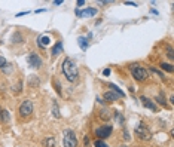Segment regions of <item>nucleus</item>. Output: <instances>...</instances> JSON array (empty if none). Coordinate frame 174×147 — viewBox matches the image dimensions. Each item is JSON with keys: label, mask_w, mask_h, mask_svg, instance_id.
<instances>
[{"label": "nucleus", "mask_w": 174, "mask_h": 147, "mask_svg": "<svg viewBox=\"0 0 174 147\" xmlns=\"http://www.w3.org/2000/svg\"><path fill=\"white\" fill-rule=\"evenodd\" d=\"M63 73L69 82H76L79 77V71H78V66L73 63V59L66 58L63 63Z\"/></svg>", "instance_id": "obj_1"}, {"label": "nucleus", "mask_w": 174, "mask_h": 147, "mask_svg": "<svg viewBox=\"0 0 174 147\" xmlns=\"http://www.w3.org/2000/svg\"><path fill=\"white\" fill-rule=\"evenodd\" d=\"M131 75L135 80H139V82H143L147 79V70L140 67L139 64H132L131 66Z\"/></svg>", "instance_id": "obj_2"}, {"label": "nucleus", "mask_w": 174, "mask_h": 147, "mask_svg": "<svg viewBox=\"0 0 174 147\" xmlns=\"http://www.w3.org/2000/svg\"><path fill=\"white\" fill-rule=\"evenodd\" d=\"M63 144H64V147H76V146H78V138H76V134H74L71 129H66V131H64Z\"/></svg>", "instance_id": "obj_3"}, {"label": "nucleus", "mask_w": 174, "mask_h": 147, "mask_svg": "<svg viewBox=\"0 0 174 147\" xmlns=\"http://www.w3.org/2000/svg\"><path fill=\"white\" fill-rule=\"evenodd\" d=\"M135 135H137L140 140H143V141H149L152 138L150 131L144 126V124H139L137 126H135Z\"/></svg>", "instance_id": "obj_4"}, {"label": "nucleus", "mask_w": 174, "mask_h": 147, "mask_svg": "<svg viewBox=\"0 0 174 147\" xmlns=\"http://www.w3.org/2000/svg\"><path fill=\"white\" fill-rule=\"evenodd\" d=\"M18 110H19V116H22V117H27V116H30V115L33 113V103H31L30 100L22 101Z\"/></svg>", "instance_id": "obj_5"}, {"label": "nucleus", "mask_w": 174, "mask_h": 147, "mask_svg": "<svg viewBox=\"0 0 174 147\" xmlns=\"http://www.w3.org/2000/svg\"><path fill=\"white\" fill-rule=\"evenodd\" d=\"M112 132H113V128H112L110 125H104V126H101V128H98L97 131H95V135L98 137V140H106V138H109L110 135H112Z\"/></svg>", "instance_id": "obj_6"}, {"label": "nucleus", "mask_w": 174, "mask_h": 147, "mask_svg": "<svg viewBox=\"0 0 174 147\" xmlns=\"http://www.w3.org/2000/svg\"><path fill=\"white\" fill-rule=\"evenodd\" d=\"M27 61H28L30 67H33V68H40V67H42V59H40V57L37 55V54H34V52H31V54L27 57Z\"/></svg>", "instance_id": "obj_7"}, {"label": "nucleus", "mask_w": 174, "mask_h": 147, "mask_svg": "<svg viewBox=\"0 0 174 147\" xmlns=\"http://www.w3.org/2000/svg\"><path fill=\"white\" fill-rule=\"evenodd\" d=\"M76 15L78 17H94V15H97V9L95 8H86L83 10L76 9Z\"/></svg>", "instance_id": "obj_8"}, {"label": "nucleus", "mask_w": 174, "mask_h": 147, "mask_svg": "<svg viewBox=\"0 0 174 147\" xmlns=\"http://www.w3.org/2000/svg\"><path fill=\"white\" fill-rule=\"evenodd\" d=\"M140 101L143 103V106H144L146 108L152 110V112H158V107H156V104H155L152 100H149V98H146V97H140Z\"/></svg>", "instance_id": "obj_9"}, {"label": "nucleus", "mask_w": 174, "mask_h": 147, "mask_svg": "<svg viewBox=\"0 0 174 147\" xmlns=\"http://www.w3.org/2000/svg\"><path fill=\"white\" fill-rule=\"evenodd\" d=\"M119 98V95L118 94H115V92H112V91H107V92H104V100L106 101H109V103H112V101H116Z\"/></svg>", "instance_id": "obj_10"}, {"label": "nucleus", "mask_w": 174, "mask_h": 147, "mask_svg": "<svg viewBox=\"0 0 174 147\" xmlns=\"http://www.w3.org/2000/svg\"><path fill=\"white\" fill-rule=\"evenodd\" d=\"M9 119H10V115H9L8 110L0 108V122H2V124H8Z\"/></svg>", "instance_id": "obj_11"}, {"label": "nucleus", "mask_w": 174, "mask_h": 147, "mask_svg": "<svg viewBox=\"0 0 174 147\" xmlns=\"http://www.w3.org/2000/svg\"><path fill=\"white\" fill-rule=\"evenodd\" d=\"M49 43H51V37L46 34V36H40L39 37V46L40 48H46Z\"/></svg>", "instance_id": "obj_12"}, {"label": "nucleus", "mask_w": 174, "mask_h": 147, "mask_svg": "<svg viewBox=\"0 0 174 147\" xmlns=\"http://www.w3.org/2000/svg\"><path fill=\"white\" fill-rule=\"evenodd\" d=\"M55 144H57V141H55L54 137H46L43 140V146L45 147H55Z\"/></svg>", "instance_id": "obj_13"}, {"label": "nucleus", "mask_w": 174, "mask_h": 147, "mask_svg": "<svg viewBox=\"0 0 174 147\" xmlns=\"http://www.w3.org/2000/svg\"><path fill=\"white\" fill-rule=\"evenodd\" d=\"M61 51H63V42H57V45H55L54 49H52V55L57 57V55L61 54Z\"/></svg>", "instance_id": "obj_14"}, {"label": "nucleus", "mask_w": 174, "mask_h": 147, "mask_svg": "<svg viewBox=\"0 0 174 147\" xmlns=\"http://www.w3.org/2000/svg\"><path fill=\"white\" fill-rule=\"evenodd\" d=\"M39 83H40V82H39V79H37V76H31V77L28 79V85H30L31 88H33V86H34V88L39 86Z\"/></svg>", "instance_id": "obj_15"}, {"label": "nucleus", "mask_w": 174, "mask_h": 147, "mask_svg": "<svg viewBox=\"0 0 174 147\" xmlns=\"http://www.w3.org/2000/svg\"><path fill=\"white\" fill-rule=\"evenodd\" d=\"M109 86H110L112 89H113V91H115V94H118L119 97H125V94H123V92H122V91H121V89L116 86V85H113V83H109Z\"/></svg>", "instance_id": "obj_16"}, {"label": "nucleus", "mask_w": 174, "mask_h": 147, "mask_svg": "<svg viewBox=\"0 0 174 147\" xmlns=\"http://www.w3.org/2000/svg\"><path fill=\"white\" fill-rule=\"evenodd\" d=\"M161 68L162 70H165V71H168V73H173V64H168V63H162L161 64Z\"/></svg>", "instance_id": "obj_17"}, {"label": "nucleus", "mask_w": 174, "mask_h": 147, "mask_svg": "<svg viewBox=\"0 0 174 147\" xmlns=\"http://www.w3.org/2000/svg\"><path fill=\"white\" fill-rule=\"evenodd\" d=\"M12 42L14 43H22V36L19 33H15L14 36H12Z\"/></svg>", "instance_id": "obj_18"}, {"label": "nucleus", "mask_w": 174, "mask_h": 147, "mask_svg": "<svg viewBox=\"0 0 174 147\" xmlns=\"http://www.w3.org/2000/svg\"><path fill=\"white\" fill-rule=\"evenodd\" d=\"M79 45H80V48L85 51V49L88 48V39H85V37H79Z\"/></svg>", "instance_id": "obj_19"}, {"label": "nucleus", "mask_w": 174, "mask_h": 147, "mask_svg": "<svg viewBox=\"0 0 174 147\" xmlns=\"http://www.w3.org/2000/svg\"><path fill=\"white\" fill-rule=\"evenodd\" d=\"M8 66H9V63H8V61H6V59H5L3 57H0V70L3 71V70H5V68H6Z\"/></svg>", "instance_id": "obj_20"}, {"label": "nucleus", "mask_w": 174, "mask_h": 147, "mask_svg": "<svg viewBox=\"0 0 174 147\" xmlns=\"http://www.w3.org/2000/svg\"><path fill=\"white\" fill-rule=\"evenodd\" d=\"M113 116H115V119L119 122L121 125H123V116L121 115V112H115V115H113Z\"/></svg>", "instance_id": "obj_21"}, {"label": "nucleus", "mask_w": 174, "mask_h": 147, "mask_svg": "<svg viewBox=\"0 0 174 147\" xmlns=\"http://www.w3.org/2000/svg\"><path fill=\"white\" fill-rule=\"evenodd\" d=\"M94 147H109V146H107L103 140H95V141H94Z\"/></svg>", "instance_id": "obj_22"}, {"label": "nucleus", "mask_w": 174, "mask_h": 147, "mask_svg": "<svg viewBox=\"0 0 174 147\" xmlns=\"http://www.w3.org/2000/svg\"><path fill=\"white\" fill-rule=\"evenodd\" d=\"M52 115H54V117H60V110H58L57 104H54V107H52Z\"/></svg>", "instance_id": "obj_23"}, {"label": "nucleus", "mask_w": 174, "mask_h": 147, "mask_svg": "<svg viewBox=\"0 0 174 147\" xmlns=\"http://www.w3.org/2000/svg\"><path fill=\"white\" fill-rule=\"evenodd\" d=\"M167 57H168L170 59L174 58V55H173V48H171V46H167Z\"/></svg>", "instance_id": "obj_24"}, {"label": "nucleus", "mask_w": 174, "mask_h": 147, "mask_svg": "<svg viewBox=\"0 0 174 147\" xmlns=\"http://www.w3.org/2000/svg\"><path fill=\"white\" fill-rule=\"evenodd\" d=\"M150 71H152V73H155L156 76H159L161 79H164V75H162V73H161L159 70H156V68H150Z\"/></svg>", "instance_id": "obj_25"}, {"label": "nucleus", "mask_w": 174, "mask_h": 147, "mask_svg": "<svg viewBox=\"0 0 174 147\" xmlns=\"http://www.w3.org/2000/svg\"><path fill=\"white\" fill-rule=\"evenodd\" d=\"M54 85H55V89H57L58 95H61V86H60V82H58V80H55V82H54Z\"/></svg>", "instance_id": "obj_26"}, {"label": "nucleus", "mask_w": 174, "mask_h": 147, "mask_svg": "<svg viewBox=\"0 0 174 147\" xmlns=\"http://www.w3.org/2000/svg\"><path fill=\"white\" fill-rule=\"evenodd\" d=\"M107 113H109L107 110H103L101 115H100V117H101V119H109V115H107Z\"/></svg>", "instance_id": "obj_27"}, {"label": "nucleus", "mask_w": 174, "mask_h": 147, "mask_svg": "<svg viewBox=\"0 0 174 147\" xmlns=\"http://www.w3.org/2000/svg\"><path fill=\"white\" fill-rule=\"evenodd\" d=\"M156 101H158L159 104H162V106H165V100H164V98L161 97V95H159V97H156Z\"/></svg>", "instance_id": "obj_28"}, {"label": "nucleus", "mask_w": 174, "mask_h": 147, "mask_svg": "<svg viewBox=\"0 0 174 147\" xmlns=\"http://www.w3.org/2000/svg\"><path fill=\"white\" fill-rule=\"evenodd\" d=\"M123 140H130V134L127 129H123Z\"/></svg>", "instance_id": "obj_29"}, {"label": "nucleus", "mask_w": 174, "mask_h": 147, "mask_svg": "<svg viewBox=\"0 0 174 147\" xmlns=\"http://www.w3.org/2000/svg\"><path fill=\"white\" fill-rule=\"evenodd\" d=\"M103 75H104V76H109V75H110V70H109V68H106V70L103 71Z\"/></svg>", "instance_id": "obj_30"}, {"label": "nucleus", "mask_w": 174, "mask_h": 147, "mask_svg": "<svg viewBox=\"0 0 174 147\" xmlns=\"http://www.w3.org/2000/svg\"><path fill=\"white\" fill-rule=\"evenodd\" d=\"M125 5H128V6H137L134 2H125Z\"/></svg>", "instance_id": "obj_31"}, {"label": "nucleus", "mask_w": 174, "mask_h": 147, "mask_svg": "<svg viewBox=\"0 0 174 147\" xmlns=\"http://www.w3.org/2000/svg\"><path fill=\"white\" fill-rule=\"evenodd\" d=\"M82 5H85L83 0H78V6H82Z\"/></svg>", "instance_id": "obj_32"}, {"label": "nucleus", "mask_w": 174, "mask_h": 147, "mask_svg": "<svg viewBox=\"0 0 174 147\" xmlns=\"http://www.w3.org/2000/svg\"><path fill=\"white\" fill-rule=\"evenodd\" d=\"M61 3H63V0H55L54 2V5H61Z\"/></svg>", "instance_id": "obj_33"}, {"label": "nucleus", "mask_w": 174, "mask_h": 147, "mask_svg": "<svg viewBox=\"0 0 174 147\" xmlns=\"http://www.w3.org/2000/svg\"><path fill=\"white\" fill-rule=\"evenodd\" d=\"M123 147H125V146H123Z\"/></svg>", "instance_id": "obj_34"}]
</instances>
